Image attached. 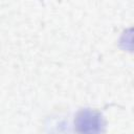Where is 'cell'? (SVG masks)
Masks as SVG:
<instances>
[{
  "mask_svg": "<svg viewBox=\"0 0 134 134\" xmlns=\"http://www.w3.org/2000/svg\"><path fill=\"white\" fill-rule=\"evenodd\" d=\"M102 117L94 111H82L76 118V128L81 134H98L102 131Z\"/></svg>",
  "mask_w": 134,
  "mask_h": 134,
  "instance_id": "1",
  "label": "cell"
}]
</instances>
